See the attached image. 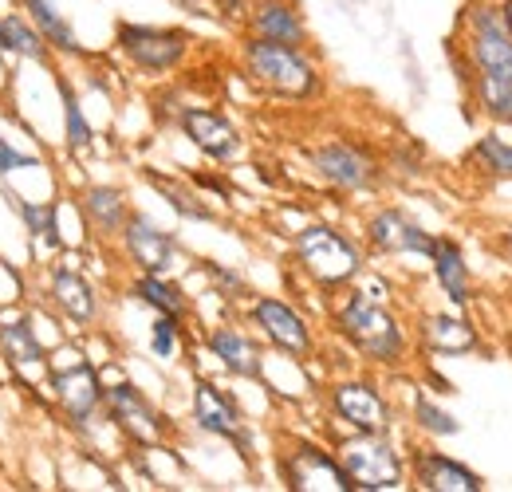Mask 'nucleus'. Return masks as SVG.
<instances>
[{"label":"nucleus","mask_w":512,"mask_h":492,"mask_svg":"<svg viewBox=\"0 0 512 492\" xmlns=\"http://www.w3.org/2000/svg\"><path fill=\"white\" fill-rule=\"evenodd\" d=\"M40 390L48 394L60 426L79 445H95L99 433L111 430L107 418H103L107 374L87 355V347L75 335H67V339L48 347V374H44Z\"/></svg>","instance_id":"1"},{"label":"nucleus","mask_w":512,"mask_h":492,"mask_svg":"<svg viewBox=\"0 0 512 492\" xmlns=\"http://www.w3.org/2000/svg\"><path fill=\"white\" fill-rule=\"evenodd\" d=\"M331 331L359 355V363L375 370H406L414 355V331L390 311L386 300L363 296L355 284L339 292L327 311Z\"/></svg>","instance_id":"2"},{"label":"nucleus","mask_w":512,"mask_h":492,"mask_svg":"<svg viewBox=\"0 0 512 492\" xmlns=\"http://www.w3.org/2000/svg\"><path fill=\"white\" fill-rule=\"evenodd\" d=\"M237 67L260 95L280 103H316L327 91V75L316 48H292L260 36H241Z\"/></svg>","instance_id":"3"},{"label":"nucleus","mask_w":512,"mask_h":492,"mask_svg":"<svg viewBox=\"0 0 512 492\" xmlns=\"http://www.w3.org/2000/svg\"><path fill=\"white\" fill-rule=\"evenodd\" d=\"M292 268L323 296H339L367 272V248L331 221H308L292 233Z\"/></svg>","instance_id":"4"},{"label":"nucleus","mask_w":512,"mask_h":492,"mask_svg":"<svg viewBox=\"0 0 512 492\" xmlns=\"http://www.w3.org/2000/svg\"><path fill=\"white\" fill-rule=\"evenodd\" d=\"M36 300L64 323L71 335H91L103 327L107 319V296L95 284V276L75 264L67 252L40 260V276H36Z\"/></svg>","instance_id":"5"},{"label":"nucleus","mask_w":512,"mask_h":492,"mask_svg":"<svg viewBox=\"0 0 512 492\" xmlns=\"http://www.w3.org/2000/svg\"><path fill=\"white\" fill-rule=\"evenodd\" d=\"M111 48L134 75L162 79L190 63L197 36L182 24H146V20H115Z\"/></svg>","instance_id":"6"},{"label":"nucleus","mask_w":512,"mask_h":492,"mask_svg":"<svg viewBox=\"0 0 512 492\" xmlns=\"http://www.w3.org/2000/svg\"><path fill=\"white\" fill-rule=\"evenodd\" d=\"M304 162H308V170H312L327 189H335V193H343V197L379 193L386 182L383 154H379L371 142L343 138V134H331V138H320L316 146H308V150H304Z\"/></svg>","instance_id":"7"},{"label":"nucleus","mask_w":512,"mask_h":492,"mask_svg":"<svg viewBox=\"0 0 512 492\" xmlns=\"http://www.w3.org/2000/svg\"><path fill=\"white\" fill-rule=\"evenodd\" d=\"M103 418L111 433L127 445V449H142L154 453L174 437V422L170 414L134 382V378H107L103 390Z\"/></svg>","instance_id":"8"},{"label":"nucleus","mask_w":512,"mask_h":492,"mask_svg":"<svg viewBox=\"0 0 512 492\" xmlns=\"http://www.w3.org/2000/svg\"><path fill=\"white\" fill-rule=\"evenodd\" d=\"M355 492L406 489V453L390 433H339L331 441Z\"/></svg>","instance_id":"9"},{"label":"nucleus","mask_w":512,"mask_h":492,"mask_svg":"<svg viewBox=\"0 0 512 492\" xmlns=\"http://www.w3.org/2000/svg\"><path fill=\"white\" fill-rule=\"evenodd\" d=\"M457 48L473 67V75L512 79V32L505 24L501 0H469L457 16Z\"/></svg>","instance_id":"10"},{"label":"nucleus","mask_w":512,"mask_h":492,"mask_svg":"<svg viewBox=\"0 0 512 492\" xmlns=\"http://www.w3.org/2000/svg\"><path fill=\"white\" fill-rule=\"evenodd\" d=\"M241 308H245V323L253 327L256 339L268 351H276V355H284L292 363H312L316 359L320 335H316L312 319L296 308L292 300H284V296H256L253 292Z\"/></svg>","instance_id":"11"},{"label":"nucleus","mask_w":512,"mask_h":492,"mask_svg":"<svg viewBox=\"0 0 512 492\" xmlns=\"http://www.w3.org/2000/svg\"><path fill=\"white\" fill-rule=\"evenodd\" d=\"M323 410L343 433H390L394 430V402L386 398L383 382L371 374H347L327 382Z\"/></svg>","instance_id":"12"},{"label":"nucleus","mask_w":512,"mask_h":492,"mask_svg":"<svg viewBox=\"0 0 512 492\" xmlns=\"http://www.w3.org/2000/svg\"><path fill=\"white\" fill-rule=\"evenodd\" d=\"M190 422L197 433L229 441L245 461H253V430L233 390H225L213 378H193L190 390Z\"/></svg>","instance_id":"13"},{"label":"nucleus","mask_w":512,"mask_h":492,"mask_svg":"<svg viewBox=\"0 0 512 492\" xmlns=\"http://www.w3.org/2000/svg\"><path fill=\"white\" fill-rule=\"evenodd\" d=\"M276 477L292 492H355L335 449L312 437H292L276 449Z\"/></svg>","instance_id":"14"},{"label":"nucleus","mask_w":512,"mask_h":492,"mask_svg":"<svg viewBox=\"0 0 512 492\" xmlns=\"http://www.w3.org/2000/svg\"><path fill=\"white\" fill-rule=\"evenodd\" d=\"M174 130L213 166H237L249 150L245 130L221 107H209V103H182L174 115Z\"/></svg>","instance_id":"15"},{"label":"nucleus","mask_w":512,"mask_h":492,"mask_svg":"<svg viewBox=\"0 0 512 492\" xmlns=\"http://www.w3.org/2000/svg\"><path fill=\"white\" fill-rule=\"evenodd\" d=\"M0 363L24 390H40L48 374V339L36 327V311H0Z\"/></svg>","instance_id":"16"},{"label":"nucleus","mask_w":512,"mask_h":492,"mask_svg":"<svg viewBox=\"0 0 512 492\" xmlns=\"http://www.w3.org/2000/svg\"><path fill=\"white\" fill-rule=\"evenodd\" d=\"M0 197H4L8 213L20 221L28 245H32V252H36L40 260L71 252V237H67V229H64V205H67L64 197H44V201H36V197H28V193H16L12 182L0 185Z\"/></svg>","instance_id":"17"},{"label":"nucleus","mask_w":512,"mask_h":492,"mask_svg":"<svg viewBox=\"0 0 512 492\" xmlns=\"http://www.w3.org/2000/svg\"><path fill=\"white\" fill-rule=\"evenodd\" d=\"M363 248L371 256H430L434 237L414 213H406L402 205H379L363 217Z\"/></svg>","instance_id":"18"},{"label":"nucleus","mask_w":512,"mask_h":492,"mask_svg":"<svg viewBox=\"0 0 512 492\" xmlns=\"http://www.w3.org/2000/svg\"><path fill=\"white\" fill-rule=\"evenodd\" d=\"M119 256L127 260L130 272H174L182 260V241L166 225H158L150 213L134 209L119 233Z\"/></svg>","instance_id":"19"},{"label":"nucleus","mask_w":512,"mask_h":492,"mask_svg":"<svg viewBox=\"0 0 512 492\" xmlns=\"http://www.w3.org/2000/svg\"><path fill=\"white\" fill-rule=\"evenodd\" d=\"M71 209L83 217V229L95 245H115L134 201L119 182H83L71 189Z\"/></svg>","instance_id":"20"},{"label":"nucleus","mask_w":512,"mask_h":492,"mask_svg":"<svg viewBox=\"0 0 512 492\" xmlns=\"http://www.w3.org/2000/svg\"><path fill=\"white\" fill-rule=\"evenodd\" d=\"M205 351L217 367L225 370L229 378H241V382H264V370H268V347L256 339V331L249 323H213L205 331Z\"/></svg>","instance_id":"21"},{"label":"nucleus","mask_w":512,"mask_h":492,"mask_svg":"<svg viewBox=\"0 0 512 492\" xmlns=\"http://www.w3.org/2000/svg\"><path fill=\"white\" fill-rule=\"evenodd\" d=\"M406 481L422 492H481L485 477L465 461L449 457L434 445H414L406 453Z\"/></svg>","instance_id":"22"},{"label":"nucleus","mask_w":512,"mask_h":492,"mask_svg":"<svg viewBox=\"0 0 512 492\" xmlns=\"http://www.w3.org/2000/svg\"><path fill=\"white\" fill-rule=\"evenodd\" d=\"M414 347L434 359H461L481 351V335L461 311H422L414 323Z\"/></svg>","instance_id":"23"},{"label":"nucleus","mask_w":512,"mask_h":492,"mask_svg":"<svg viewBox=\"0 0 512 492\" xmlns=\"http://www.w3.org/2000/svg\"><path fill=\"white\" fill-rule=\"evenodd\" d=\"M241 36H260V40H276V44H292V48L316 44L300 0H249Z\"/></svg>","instance_id":"24"},{"label":"nucleus","mask_w":512,"mask_h":492,"mask_svg":"<svg viewBox=\"0 0 512 492\" xmlns=\"http://www.w3.org/2000/svg\"><path fill=\"white\" fill-rule=\"evenodd\" d=\"M52 83H56V95H60V119H64V150L67 158H87L99 142V130L91 123L87 107H83V95H79V83L71 79L67 67H52Z\"/></svg>","instance_id":"25"},{"label":"nucleus","mask_w":512,"mask_h":492,"mask_svg":"<svg viewBox=\"0 0 512 492\" xmlns=\"http://www.w3.org/2000/svg\"><path fill=\"white\" fill-rule=\"evenodd\" d=\"M20 12L40 28V36L48 40L52 56L67 63H79V60H91V52L83 48L75 24L67 20V12L60 8V0H20Z\"/></svg>","instance_id":"26"},{"label":"nucleus","mask_w":512,"mask_h":492,"mask_svg":"<svg viewBox=\"0 0 512 492\" xmlns=\"http://www.w3.org/2000/svg\"><path fill=\"white\" fill-rule=\"evenodd\" d=\"M127 296L138 308L154 311V315H178V319L193 315L190 292L174 280V272H130Z\"/></svg>","instance_id":"27"},{"label":"nucleus","mask_w":512,"mask_h":492,"mask_svg":"<svg viewBox=\"0 0 512 492\" xmlns=\"http://www.w3.org/2000/svg\"><path fill=\"white\" fill-rule=\"evenodd\" d=\"M430 272H434V284L442 288L449 304L457 311H465L473 304V272H469V260H465V248L457 245L453 237H434L430 248Z\"/></svg>","instance_id":"28"},{"label":"nucleus","mask_w":512,"mask_h":492,"mask_svg":"<svg viewBox=\"0 0 512 492\" xmlns=\"http://www.w3.org/2000/svg\"><path fill=\"white\" fill-rule=\"evenodd\" d=\"M138 178L150 185L162 201H166V209L174 213V217H182V221H190V225H213L217 221V209L186 182V174L178 178V174H170V170H154V166H142L138 170Z\"/></svg>","instance_id":"29"},{"label":"nucleus","mask_w":512,"mask_h":492,"mask_svg":"<svg viewBox=\"0 0 512 492\" xmlns=\"http://www.w3.org/2000/svg\"><path fill=\"white\" fill-rule=\"evenodd\" d=\"M0 56L12 63H32V67H44L52 71L56 56L48 48V40L40 36V28L24 16V12H0Z\"/></svg>","instance_id":"30"},{"label":"nucleus","mask_w":512,"mask_h":492,"mask_svg":"<svg viewBox=\"0 0 512 492\" xmlns=\"http://www.w3.org/2000/svg\"><path fill=\"white\" fill-rule=\"evenodd\" d=\"M465 99L489 119V123L512 126V79H493V75H469Z\"/></svg>","instance_id":"31"},{"label":"nucleus","mask_w":512,"mask_h":492,"mask_svg":"<svg viewBox=\"0 0 512 492\" xmlns=\"http://www.w3.org/2000/svg\"><path fill=\"white\" fill-rule=\"evenodd\" d=\"M410 426L430 437V441H442V437H457L461 433V422L449 414L438 398H430L426 390H414L410 398Z\"/></svg>","instance_id":"32"},{"label":"nucleus","mask_w":512,"mask_h":492,"mask_svg":"<svg viewBox=\"0 0 512 492\" xmlns=\"http://www.w3.org/2000/svg\"><path fill=\"white\" fill-rule=\"evenodd\" d=\"M465 162L477 166V170H481L485 178H493V182H512V142L501 138V134H481V138L469 146Z\"/></svg>","instance_id":"33"},{"label":"nucleus","mask_w":512,"mask_h":492,"mask_svg":"<svg viewBox=\"0 0 512 492\" xmlns=\"http://www.w3.org/2000/svg\"><path fill=\"white\" fill-rule=\"evenodd\" d=\"M197 272L205 276L209 292L221 296L225 304H245V300L253 296L249 276H245L241 268H233V264H221V260H197Z\"/></svg>","instance_id":"34"},{"label":"nucleus","mask_w":512,"mask_h":492,"mask_svg":"<svg viewBox=\"0 0 512 492\" xmlns=\"http://www.w3.org/2000/svg\"><path fill=\"white\" fill-rule=\"evenodd\" d=\"M186 339H190L186 319H178V315H154V319H150L146 347H150V355H154V359H162V363H178V355H182Z\"/></svg>","instance_id":"35"},{"label":"nucleus","mask_w":512,"mask_h":492,"mask_svg":"<svg viewBox=\"0 0 512 492\" xmlns=\"http://www.w3.org/2000/svg\"><path fill=\"white\" fill-rule=\"evenodd\" d=\"M24 170H48V158H44L40 150H24V146H16V142L0 130V185L12 182V178L24 174Z\"/></svg>","instance_id":"36"},{"label":"nucleus","mask_w":512,"mask_h":492,"mask_svg":"<svg viewBox=\"0 0 512 492\" xmlns=\"http://www.w3.org/2000/svg\"><path fill=\"white\" fill-rule=\"evenodd\" d=\"M186 182H190L205 201L213 197V201H221V205H233V193H237V189L225 178V170H186Z\"/></svg>","instance_id":"37"},{"label":"nucleus","mask_w":512,"mask_h":492,"mask_svg":"<svg viewBox=\"0 0 512 492\" xmlns=\"http://www.w3.org/2000/svg\"><path fill=\"white\" fill-rule=\"evenodd\" d=\"M386 174H398V178H418L422 174V150L414 142H398L390 146L383 158Z\"/></svg>","instance_id":"38"},{"label":"nucleus","mask_w":512,"mask_h":492,"mask_svg":"<svg viewBox=\"0 0 512 492\" xmlns=\"http://www.w3.org/2000/svg\"><path fill=\"white\" fill-rule=\"evenodd\" d=\"M209 12H213V20H217L221 28L241 32L245 12H249V0H209Z\"/></svg>","instance_id":"39"},{"label":"nucleus","mask_w":512,"mask_h":492,"mask_svg":"<svg viewBox=\"0 0 512 492\" xmlns=\"http://www.w3.org/2000/svg\"><path fill=\"white\" fill-rule=\"evenodd\" d=\"M178 12H186V16H197V20H213V12H209V0H170Z\"/></svg>","instance_id":"40"},{"label":"nucleus","mask_w":512,"mask_h":492,"mask_svg":"<svg viewBox=\"0 0 512 492\" xmlns=\"http://www.w3.org/2000/svg\"><path fill=\"white\" fill-rule=\"evenodd\" d=\"M501 12H505V24H509L512 32V0H501Z\"/></svg>","instance_id":"41"}]
</instances>
